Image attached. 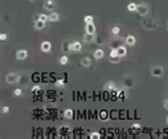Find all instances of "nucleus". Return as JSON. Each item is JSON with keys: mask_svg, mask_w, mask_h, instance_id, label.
<instances>
[{"mask_svg": "<svg viewBox=\"0 0 168 139\" xmlns=\"http://www.w3.org/2000/svg\"><path fill=\"white\" fill-rule=\"evenodd\" d=\"M141 26L148 31H154L159 27V21L157 18H151V17H144V19L141 21Z\"/></svg>", "mask_w": 168, "mask_h": 139, "instance_id": "f257e3e1", "label": "nucleus"}, {"mask_svg": "<svg viewBox=\"0 0 168 139\" xmlns=\"http://www.w3.org/2000/svg\"><path fill=\"white\" fill-rule=\"evenodd\" d=\"M20 79H21V76L18 75L17 72H9V73H7L5 75V84H8V85H14V84H17V82L20 81Z\"/></svg>", "mask_w": 168, "mask_h": 139, "instance_id": "f03ea898", "label": "nucleus"}, {"mask_svg": "<svg viewBox=\"0 0 168 139\" xmlns=\"http://www.w3.org/2000/svg\"><path fill=\"white\" fill-rule=\"evenodd\" d=\"M141 17H148L149 13H150V5L148 3H140L139 7H137V12Z\"/></svg>", "mask_w": 168, "mask_h": 139, "instance_id": "7ed1b4c3", "label": "nucleus"}, {"mask_svg": "<svg viewBox=\"0 0 168 139\" xmlns=\"http://www.w3.org/2000/svg\"><path fill=\"white\" fill-rule=\"evenodd\" d=\"M150 73H151L153 77H162L164 73V68L162 66H153L151 70H150Z\"/></svg>", "mask_w": 168, "mask_h": 139, "instance_id": "20e7f679", "label": "nucleus"}, {"mask_svg": "<svg viewBox=\"0 0 168 139\" xmlns=\"http://www.w3.org/2000/svg\"><path fill=\"white\" fill-rule=\"evenodd\" d=\"M43 8L48 12H53L56 8V1L55 0H44V4H43Z\"/></svg>", "mask_w": 168, "mask_h": 139, "instance_id": "39448f33", "label": "nucleus"}, {"mask_svg": "<svg viewBox=\"0 0 168 139\" xmlns=\"http://www.w3.org/2000/svg\"><path fill=\"white\" fill-rule=\"evenodd\" d=\"M29 57V53L26 49H18L16 52V59L17 61H23Z\"/></svg>", "mask_w": 168, "mask_h": 139, "instance_id": "423d86ee", "label": "nucleus"}, {"mask_svg": "<svg viewBox=\"0 0 168 139\" xmlns=\"http://www.w3.org/2000/svg\"><path fill=\"white\" fill-rule=\"evenodd\" d=\"M123 85H124V88H127V89L133 88L134 86L133 77H132V76H124V79H123Z\"/></svg>", "mask_w": 168, "mask_h": 139, "instance_id": "0eeeda50", "label": "nucleus"}, {"mask_svg": "<svg viewBox=\"0 0 168 139\" xmlns=\"http://www.w3.org/2000/svg\"><path fill=\"white\" fill-rule=\"evenodd\" d=\"M82 48H83V45L80 41H73V43H70V45H69L70 52H80Z\"/></svg>", "mask_w": 168, "mask_h": 139, "instance_id": "6e6552de", "label": "nucleus"}, {"mask_svg": "<svg viewBox=\"0 0 168 139\" xmlns=\"http://www.w3.org/2000/svg\"><path fill=\"white\" fill-rule=\"evenodd\" d=\"M40 50L43 53H49L50 50H52V44H50V41H43V43L40 44Z\"/></svg>", "mask_w": 168, "mask_h": 139, "instance_id": "1a4fd4ad", "label": "nucleus"}, {"mask_svg": "<svg viewBox=\"0 0 168 139\" xmlns=\"http://www.w3.org/2000/svg\"><path fill=\"white\" fill-rule=\"evenodd\" d=\"M94 40H96V35L94 34H88V32H85V34H84L83 41L85 44H92Z\"/></svg>", "mask_w": 168, "mask_h": 139, "instance_id": "9d476101", "label": "nucleus"}, {"mask_svg": "<svg viewBox=\"0 0 168 139\" xmlns=\"http://www.w3.org/2000/svg\"><path fill=\"white\" fill-rule=\"evenodd\" d=\"M46 26H47V22H44V21H41L39 18L35 19V22H34V28H35V30H44Z\"/></svg>", "mask_w": 168, "mask_h": 139, "instance_id": "9b49d317", "label": "nucleus"}, {"mask_svg": "<svg viewBox=\"0 0 168 139\" xmlns=\"http://www.w3.org/2000/svg\"><path fill=\"white\" fill-rule=\"evenodd\" d=\"M57 21H60V14L55 10L50 12V13L48 14V22H57Z\"/></svg>", "mask_w": 168, "mask_h": 139, "instance_id": "f8f14e48", "label": "nucleus"}, {"mask_svg": "<svg viewBox=\"0 0 168 139\" xmlns=\"http://www.w3.org/2000/svg\"><path fill=\"white\" fill-rule=\"evenodd\" d=\"M93 57H94V59L96 61H98V59H102V58L105 57V52L101 48H98V49H96L94 52H93Z\"/></svg>", "mask_w": 168, "mask_h": 139, "instance_id": "ddd939ff", "label": "nucleus"}, {"mask_svg": "<svg viewBox=\"0 0 168 139\" xmlns=\"http://www.w3.org/2000/svg\"><path fill=\"white\" fill-rule=\"evenodd\" d=\"M80 64H82L83 67H85V68H89V67H91V64H92L91 58H89V57H83L82 61H80Z\"/></svg>", "mask_w": 168, "mask_h": 139, "instance_id": "4468645a", "label": "nucleus"}, {"mask_svg": "<svg viewBox=\"0 0 168 139\" xmlns=\"http://www.w3.org/2000/svg\"><path fill=\"white\" fill-rule=\"evenodd\" d=\"M125 44H127L128 46L136 45V37H134L133 35H128V36L125 37Z\"/></svg>", "mask_w": 168, "mask_h": 139, "instance_id": "2eb2a0df", "label": "nucleus"}, {"mask_svg": "<svg viewBox=\"0 0 168 139\" xmlns=\"http://www.w3.org/2000/svg\"><path fill=\"white\" fill-rule=\"evenodd\" d=\"M85 32L88 34H96V26L94 23H85Z\"/></svg>", "mask_w": 168, "mask_h": 139, "instance_id": "dca6fc26", "label": "nucleus"}, {"mask_svg": "<svg viewBox=\"0 0 168 139\" xmlns=\"http://www.w3.org/2000/svg\"><path fill=\"white\" fill-rule=\"evenodd\" d=\"M105 89L106 90H118L116 89V84L114 81H107L105 84Z\"/></svg>", "mask_w": 168, "mask_h": 139, "instance_id": "f3484780", "label": "nucleus"}, {"mask_svg": "<svg viewBox=\"0 0 168 139\" xmlns=\"http://www.w3.org/2000/svg\"><path fill=\"white\" fill-rule=\"evenodd\" d=\"M64 116H65V119H69V120H71L74 117V111L71 108H67V109H65L64 111Z\"/></svg>", "mask_w": 168, "mask_h": 139, "instance_id": "a211bd4d", "label": "nucleus"}, {"mask_svg": "<svg viewBox=\"0 0 168 139\" xmlns=\"http://www.w3.org/2000/svg\"><path fill=\"white\" fill-rule=\"evenodd\" d=\"M110 45H111V48H119L120 46V37L119 39H111L110 40Z\"/></svg>", "mask_w": 168, "mask_h": 139, "instance_id": "6ab92c4d", "label": "nucleus"}, {"mask_svg": "<svg viewBox=\"0 0 168 139\" xmlns=\"http://www.w3.org/2000/svg\"><path fill=\"white\" fill-rule=\"evenodd\" d=\"M118 53H119V57H125V54H127V48H125L124 45H120L118 48Z\"/></svg>", "mask_w": 168, "mask_h": 139, "instance_id": "aec40b11", "label": "nucleus"}, {"mask_svg": "<svg viewBox=\"0 0 168 139\" xmlns=\"http://www.w3.org/2000/svg\"><path fill=\"white\" fill-rule=\"evenodd\" d=\"M137 7H139V4H136V3H130V4L127 5V10L128 12H137Z\"/></svg>", "mask_w": 168, "mask_h": 139, "instance_id": "412c9836", "label": "nucleus"}, {"mask_svg": "<svg viewBox=\"0 0 168 139\" xmlns=\"http://www.w3.org/2000/svg\"><path fill=\"white\" fill-rule=\"evenodd\" d=\"M69 45H70V44H69L67 41H62V45H61V50H62V53H67V52H70V49H69Z\"/></svg>", "mask_w": 168, "mask_h": 139, "instance_id": "4be33fe9", "label": "nucleus"}, {"mask_svg": "<svg viewBox=\"0 0 168 139\" xmlns=\"http://www.w3.org/2000/svg\"><path fill=\"white\" fill-rule=\"evenodd\" d=\"M111 34L114 35V36H118V35L120 34V27H119V26H114V27L111 28Z\"/></svg>", "mask_w": 168, "mask_h": 139, "instance_id": "5701e85b", "label": "nucleus"}, {"mask_svg": "<svg viewBox=\"0 0 168 139\" xmlns=\"http://www.w3.org/2000/svg\"><path fill=\"white\" fill-rule=\"evenodd\" d=\"M109 57H119L118 48H111V50H110V54H109Z\"/></svg>", "mask_w": 168, "mask_h": 139, "instance_id": "b1692460", "label": "nucleus"}, {"mask_svg": "<svg viewBox=\"0 0 168 139\" xmlns=\"http://www.w3.org/2000/svg\"><path fill=\"white\" fill-rule=\"evenodd\" d=\"M60 63H61L62 66H66V64L69 63V58H67V55H62V57L60 58Z\"/></svg>", "mask_w": 168, "mask_h": 139, "instance_id": "393cba45", "label": "nucleus"}, {"mask_svg": "<svg viewBox=\"0 0 168 139\" xmlns=\"http://www.w3.org/2000/svg\"><path fill=\"white\" fill-rule=\"evenodd\" d=\"M89 138H91V139H100L101 134L98 131H92L91 134H89Z\"/></svg>", "mask_w": 168, "mask_h": 139, "instance_id": "a878e982", "label": "nucleus"}, {"mask_svg": "<svg viewBox=\"0 0 168 139\" xmlns=\"http://www.w3.org/2000/svg\"><path fill=\"white\" fill-rule=\"evenodd\" d=\"M122 59V57H109V62L110 63H119Z\"/></svg>", "mask_w": 168, "mask_h": 139, "instance_id": "bb28decb", "label": "nucleus"}, {"mask_svg": "<svg viewBox=\"0 0 168 139\" xmlns=\"http://www.w3.org/2000/svg\"><path fill=\"white\" fill-rule=\"evenodd\" d=\"M38 18L41 19V21H44V22H48V16H47V14H44V13H40V14H39Z\"/></svg>", "mask_w": 168, "mask_h": 139, "instance_id": "cd10ccee", "label": "nucleus"}, {"mask_svg": "<svg viewBox=\"0 0 168 139\" xmlns=\"http://www.w3.org/2000/svg\"><path fill=\"white\" fill-rule=\"evenodd\" d=\"M13 95H14V97H20V95H22V89H20V88H17V89H14V91H13Z\"/></svg>", "mask_w": 168, "mask_h": 139, "instance_id": "c85d7f7f", "label": "nucleus"}, {"mask_svg": "<svg viewBox=\"0 0 168 139\" xmlns=\"http://www.w3.org/2000/svg\"><path fill=\"white\" fill-rule=\"evenodd\" d=\"M56 86H58V88H64V86H65V82H64V80H62V79L57 80V81H56Z\"/></svg>", "mask_w": 168, "mask_h": 139, "instance_id": "c756f323", "label": "nucleus"}, {"mask_svg": "<svg viewBox=\"0 0 168 139\" xmlns=\"http://www.w3.org/2000/svg\"><path fill=\"white\" fill-rule=\"evenodd\" d=\"M84 22H85V23H92V22H93V17H92V16H85V17H84Z\"/></svg>", "mask_w": 168, "mask_h": 139, "instance_id": "7c9ffc66", "label": "nucleus"}, {"mask_svg": "<svg viewBox=\"0 0 168 139\" xmlns=\"http://www.w3.org/2000/svg\"><path fill=\"white\" fill-rule=\"evenodd\" d=\"M8 112H9V107H8V106H3V107H1V113L7 115Z\"/></svg>", "mask_w": 168, "mask_h": 139, "instance_id": "2f4dec72", "label": "nucleus"}, {"mask_svg": "<svg viewBox=\"0 0 168 139\" xmlns=\"http://www.w3.org/2000/svg\"><path fill=\"white\" fill-rule=\"evenodd\" d=\"M7 39H8V35L5 34V32H3V34H0V40H1V41L7 40Z\"/></svg>", "mask_w": 168, "mask_h": 139, "instance_id": "473e14b6", "label": "nucleus"}, {"mask_svg": "<svg viewBox=\"0 0 168 139\" xmlns=\"http://www.w3.org/2000/svg\"><path fill=\"white\" fill-rule=\"evenodd\" d=\"M163 107H164V108H166L167 111H168V98L163 100Z\"/></svg>", "mask_w": 168, "mask_h": 139, "instance_id": "72a5a7b5", "label": "nucleus"}, {"mask_svg": "<svg viewBox=\"0 0 168 139\" xmlns=\"http://www.w3.org/2000/svg\"><path fill=\"white\" fill-rule=\"evenodd\" d=\"M132 128L136 129V130H139V129H141V125H140V124H133V125H132Z\"/></svg>", "mask_w": 168, "mask_h": 139, "instance_id": "f704fd0d", "label": "nucleus"}, {"mask_svg": "<svg viewBox=\"0 0 168 139\" xmlns=\"http://www.w3.org/2000/svg\"><path fill=\"white\" fill-rule=\"evenodd\" d=\"M31 90L32 91H38V90H40V86H39V85H35V86L31 88Z\"/></svg>", "mask_w": 168, "mask_h": 139, "instance_id": "c9c22d12", "label": "nucleus"}, {"mask_svg": "<svg viewBox=\"0 0 168 139\" xmlns=\"http://www.w3.org/2000/svg\"><path fill=\"white\" fill-rule=\"evenodd\" d=\"M166 124H167V125H168V116H167V119H166Z\"/></svg>", "mask_w": 168, "mask_h": 139, "instance_id": "e433bc0d", "label": "nucleus"}, {"mask_svg": "<svg viewBox=\"0 0 168 139\" xmlns=\"http://www.w3.org/2000/svg\"><path fill=\"white\" fill-rule=\"evenodd\" d=\"M167 32H168V22H167Z\"/></svg>", "mask_w": 168, "mask_h": 139, "instance_id": "4c0bfd02", "label": "nucleus"}, {"mask_svg": "<svg viewBox=\"0 0 168 139\" xmlns=\"http://www.w3.org/2000/svg\"><path fill=\"white\" fill-rule=\"evenodd\" d=\"M30 1H32V0H30Z\"/></svg>", "mask_w": 168, "mask_h": 139, "instance_id": "58836bf2", "label": "nucleus"}]
</instances>
